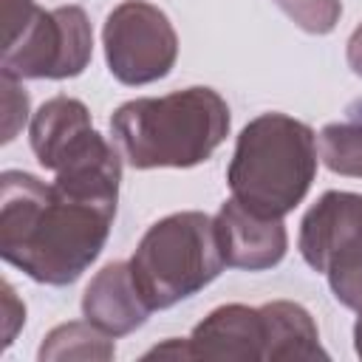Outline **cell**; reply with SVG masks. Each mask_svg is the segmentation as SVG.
I'll return each mask as SVG.
<instances>
[{
  "label": "cell",
  "mask_w": 362,
  "mask_h": 362,
  "mask_svg": "<svg viewBox=\"0 0 362 362\" xmlns=\"http://www.w3.org/2000/svg\"><path fill=\"white\" fill-rule=\"evenodd\" d=\"M266 320V362L280 359H328L320 345V331L305 305L291 300H272L260 305Z\"/></svg>",
  "instance_id": "cell-12"
},
{
  "label": "cell",
  "mask_w": 362,
  "mask_h": 362,
  "mask_svg": "<svg viewBox=\"0 0 362 362\" xmlns=\"http://www.w3.org/2000/svg\"><path fill=\"white\" fill-rule=\"evenodd\" d=\"M320 161L345 178H362V99L354 102L342 119L328 122L317 136Z\"/></svg>",
  "instance_id": "cell-14"
},
{
  "label": "cell",
  "mask_w": 362,
  "mask_h": 362,
  "mask_svg": "<svg viewBox=\"0 0 362 362\" xmlns=\"http://www.w3.org/2000/svg\"><path fill=\"white\" fill-rule=\"evenodd\" d=\"M23 322H25V305L17 297L14 286L8 280H3V348H8L14 342Z\"/></svg>",
  "instance_id": "cell-17"
},
{
  "label": "cell",
  "mask_w": 362,
  "mask_h": 362,
  "mask_svg": "<svg viewBox=\"0 0 362 362\" xmlns=\"http://www.w3.org/2000/svg\"><path fill=\"white\" fill-rule=\"evenodd\" d=\"M317 136L286 113H260L238 133L226 184L238 204L266 218H286L317 178Z\"/></svg>",
  "instance_id": "cell-3"
},
{
  "label": "cell",
  "mask_w": 362,
  "mask_h": 362,
  "mask_svg": "<svg viewBox=\"0 0 362 362\" xmlns=\"http://www.w3.org/2000/svg\"><path fill=\"white\" fill-rule=\"evenodd\" d=\"M354 351H356V356L362 359V308H359V317H356V322H354Z\"/></svg>",
  "instance_id": "cell-20"
},
{
  "label": "cell",
  "mask_w": 362,
  "mask_h": 362,
  "mask_svg": "<svg viewBox=\"0 0 362 362\" xmlns=\"http://www.w3.org/2000/svg\"><path fill=\"white\" fill-rule=\"evenodd\" d=\"M0 74L14 79H74L93 57V31L85 8H40L34 0H3Z\"/></svg>",
  "instance_id": "cell-6"
},
{
  "label": "cell",
  "mask_w": 362,
  "mask_h": 362,
  "mask_svg": "<svg viewBox=\"0 0 362 362\" xmlns=\"http://www.w3.org/2000/svg\"><path fill=\"white\" fill-rule=\"evenodd\" d=\"M345 59H348V68L362 79V23L354 28V34L348 37V45H345Z\"/></svg>",
  "instance_id": "cell-19"
},
{
  "label": "cell",
  "mask_w": 362,
  "mask_h": 362,
  "mask_svg": "<svg viewBox=\"0 0 362 362\" xmlns=\"http://www.w3.org/2000/svg\"><path fill=\"white\" fill-rule=\"evenodd\" d=\"M226 260L215 218L198 209L156 221L139 240L130 269L153 311H164L206 288Z\"/></svg>",
  "instance_id": "cell-5"
},
{
  "label": "cell",
  "mask_w": 362,
  "mask_h": 362,
  "mask_svg": "<svg viewBox=\"0 0 362 362\" xmlns=\"http://www.w3.org/2000/svg\"><path fill=\"white\" fill-rule=\"evenodd\" d=\"M218 240L226 266L246 269V272H266L277 266L286 257L288 249V232L283 226V218H266L235 198L223 201L218 215Z\"/></svg>",
  "instance_id": "cell-9"
},
{
  "label": "cell",
  "mask_w": 362,
  "mask_h": 362,
  "mask_svg": "<svg viewBox=\"0 0 362 362\" xmlns=\"http://www.w3.org/2000/svg\"><path fill=\"white\" fill-rule=\"evenodd\" d=\"M107 71L122 85L164 79L178 59V34L170 17L147 0L119 3L102 25Z\"/></svg>",
  "instance_id": "cell-8"
},
{
  "label": "cell",
  "mask_w": 362,
  "mask_h": 362,
  "mask_svg": "<svg viewBox=\"0 0 362 362\" xmlns=\"http://www.w3.org/2000/svg\"><path fill=\"white\" fill-rule=\"evenodd\" d=\"M144 359H192L189 354V339H178V337H170L164 339L161 345H153Z\"/></svg>",
  "instance_id": "cell-18"
},
{
  "label": "cell",
  "mask_w": 362,
  "mask_h": 362,
  "mask_svg": "<svg viewBox=\"0 0 362 362\" xmlns=\"http://www.w3.org/2000/svg\"><path fill=\"white\" fill-rule=\"evenodd\" d=\"M23 79H14L8 74H0V90H3V144L14 141L17 133L28 122V90L20 85Z\"/></svg>",
  "instance_id": "cell-16"
},
{
  "label": "cell",
  "mask_w": 362,
  "mask_h": 362,
  "mask_svg": "<svg viewBox=\"0 0 362 362\" xmlns=\"http://www.w3.org/2000/svg\"><path fill=\"white\" fill-rule=\"evenodd\" d=\"M28 144L40 167L54 173V187L71 198L116 209L122 153L93 127L82 99L51 96L28 124Z\"/></svg>",
  "instance_id": "cell-4"
},
{
  "label": "cell",
  "mask_w": 362,
  "mask_h": 362,
  "mask_svg": "<svg viewBox=\"0 0 362 362\" xmlns=\"http://www.w3.org/2000/svg\"><path fill=\"white\" fill-rule=\"evenodd\" d=\"M192 359H263L266 362V320L260 305L226 303L212 308L187 337Z\"/></svg>",
  "instance_id": "cell-10"
},
{
  "label": "cell",
  "mask_w": 362,
  "mask_h": 362,
  "mask_svg": "<svg viewBox=\"0 0 362 362\" xmlns=\"http://www.w3.org/2000/svg\"><path fill=\"white\" fill-rule=\"evenodd\" d=\"M116 356L113 337L99 331L88 320H71L51 328L37 351L40 362H65V359H93L107 362Z\"/></svg>",
  "instance_id": "cell-13"
},
{
  "label": "cell",
  "mask_w": 362,
  "mask_h": 362,
  "mask_svg": "<svg viewBox=\"0 0 362 362\" xmlns=\"http://www.w3.org/2000/svg\"><path fill=\"white\" fill-rule=\"evenodd\" d=\"M288 20L303 28L305 34H331L342 17V3L339 0H274Z\"/></svg>",
  "instance_id": "cell-15"
},
{
  "label": "cell",
  "mask_w": 362,
  "mask_h": 362,
  "mask_svg": "<svg viewBox=\"0 0 362 362\" xmlns=\"http://www.w3.org/2000/svg\"><path fill=\"white\" fill-rule=\"evenodd\" d=\"M229 124L226 99L206 85H192L119 105L110 116V136L133 170H187L223 144Z\"/></svg>",
  "instance_id": "cell-2"
},
{
  "label": "cell",
  "mask_w": 362,
  "mask_h": 362,
  "mask_svg": "<svg viewBox=\"0 0 362 362\" xmlns=\"http://www.w3.org/2000/svg\"><path fill=\"white\" fill-rule=\"evenodd\" d=\"M116 209L65 195L23 170L0 175V255L34 283L71 286L102 255Z\"/></svg>",
  "instance_id": "cell-1"
},
{
  "label": "cell",
  "mask_w": 362,
  "mask_h": 362,
  "mask_svg": "<svg viewBox=\"0 0 362 362\" xmlns=\"http://www.w3.org/2000/svg\"><path fill=\"white\" fill-rule=\"evenodd\" d=\"M150 311L153 308L133 277L130 260H113L102 266L82 294V317L113 339L141 328Z\"/></svg>",
  "instance_id": "cell-11"
},
{
  "label": "cell",
  "mask_w": 362,
  "mask_h": 362,
  "mask_svg": "<svg viewBox=\"0 0 362 362\" xmlns=\"http://www.w3.org/2000/svg\"><path fill=\"white\" fill-rule=\"evenodd\" d=\"M303 260L328 277L334 300L362 308V195L328 189L308 206L297 238Z\"/></svg>",
  "instance_id": "cell-7"
}]
</instances>
